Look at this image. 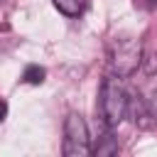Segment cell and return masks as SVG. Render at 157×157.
I'll list each match as a JSON object with an SVG mask.
<instances>
[{
  "label": "cell",
  "mask_w": 157,
  "mask_h": 157,
  "mask_svg": "<svg viewBox=\"0 0 157 157\" xmlns=\"http://www.w3.org/2000/svg\"><path fill=\"white\" fill-rule=\"evenodd\" d=\"M101 115L105 120L108 128H115L125 120L128 115V101H130V93L125 91L120 76H108L103 83H101Z\"/></svg>",
  "instance_id": "1"
},
{
  "label": "cell",
  "mask_w": 157,
  "mask_h": 157,
  "mask_svg": "<svg viewBox=\"0 0 157 157\" xmlns=\"http://www.w3.org/2000/svg\"><path fill=\"white\" fill-rule=\"evenodd\" d=\"M142 61V44L132 37H115L108 44V64L115 76L128 78L137 71Z\"/></svg>",
  "instance_id": "2"
},
{
  "label": "cell",
  "mask_w": 157,
  "mask_h": 157,
  "mask_svg": "<svg viewBox=\"0 0 157 157\" xmlns=\"http://www.w3.org/2000/svg\"><path fill=\"white\" fill-rule=\"evenodd\" d=\"M64 155L66 157H86L91 152V135L83 115L69 113L64 120Z\"/></svg>",
  "instance_id": "3"
},
{
  "label": "cell",
  "mask_w": 157,
  "mask_h": 157,
  "mask_svg": "<svg viewBox=\"0 0 157 157\" xmlns=\"http://www.w3.org/2000/svg\"><path fill=\"white\" fill-rule=\"evenodd\" d=\"M128 113L132 115V123L137 128H152L155 125V115H152V110L147 108V103L140 96H135V98L128 101Z\"/></svg>",
  "instance_id": "4"
},
{
  "label": "cell",
  "mask_w": 157,
  "mask_h": 157,
  "mask_svg": "<svg viewBox=\"0 0 157 157\" xmlns=\"http://www.w3.org/2000/svg\"><path fill=\"white\" fill-rule=\"evenodd\" d=\"M54 2V7L61 12V15H66V17H78L83 10H86V5H88V0H52Z\"/></svg>",
  "instance_id": "5"
},
{
  "label": "cell",
  "mask_w": 157,
  "mask_h": 157,
  "mask_svg": "<svg viewBox=\"0 0 157 157\" xmlns=\"http://www.w3.org/2000/svg\"><path fill=\"white\" fill-rule=\"evenodd\" d=\"M44 76H47V71H44L42 66H37V64H29V66L25 69V74H22V78H25L27 83H32V86H39V83L44 81Z\"/></svg>",
  "instance_id": "6"
},
{
  "label": "cell",
  "mask_w": 157,
  "mask_h": 157,
  "mask_svg": "<svg viewBox=\"0 0 157 157\" xmlns=\"http://www.w3.org/2000/svg\"><path fill=\"white\" fill-rule=\"evenodd\" d=\"M5 118H7V103H5L2 98H0V123H2Z\"/></svg>",
  "instance_id": "7"
}]
</instances>
